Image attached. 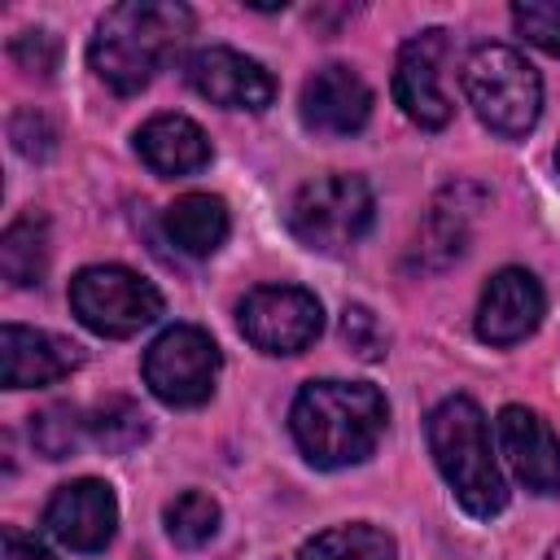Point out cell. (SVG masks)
<instances>
[{
  "label": "cell",
  "instance_id": "obj_23",
  "mask_svg": "<svg viewBox=\"0 0 560 560\" xmlns=\"http://www.w3.org/2000/svg\"><path fill=\"white\" fill-rule=\"evenodd\" d=\"M512 26L534 48L560 57V4L556 0H521V4H512Z\"/></svg>",
  "mask_w": 560,
  "mask_h": 560
},
{
  "label": "cell",
  "instance_id": "obj_9",
  "mask_svg": "<svg viewBox=\"0 0 560 560\" xmlns=\"http://www.w3.org/2000/svg\"><path fill=\"white\" fill-rule=\"evenodd\" d=\"M442 57H446V31H424L398 48L394 61V101L416 127H446L451 122V96L442 88Z\"/></svg>",
  "mask_w": 560,
  "mask_h": 560
},
{
  "label": "cell",
  "instance_id": "obj_8",
  "mask_svg": "<svg viewBox=\"0 0 560 560\" xmlns=\"http://www.w3.org/2000/svg\"><path fill=\"white\" fill-rule=\"evenodd\" d=\"M236 324H241L245 341L258 346L262 354H298L319 337L324 311L311 289L262 284V289L245 293V302L236 306Z\"/></svg>",
  "mask_w": 560,
  "mask_h": 560
},
{
  "label": "cell",
  "instance_id": "obj_21",
  "mask_svg": "<svg viewBox=\"0 0 560 560\" xmlns=\"http://www.w3.org/2000/svg\"><path fill=\"white\" fill-rule=\"evenodd\" d=\"M214 529H219V503L201 490H184L166 508V534L175 547H201L214 538Z\"/></svg>",
  "mask_w": 560,
  "mask_h": 560
},
{
  "label": "cell",
  "instance_id": "obj_14",
  "mask_svg": "<svg viewBox=\"0 0 560 560\" xmlns=\"http://www.w3.org/2000/svg\"><path fill=\"white\" fill-rule=\"evenodd\" d=\"M302 122L315 136H354L372 114V88L350 66H324L302 83Z\"/></svg>",
  "mask_w": 560,
  "mask_h": 560
},
{
  "label": "cell",
  "instance_id": "obj_27",
  "mask_svg": "<svg viewBox=\"0 0 560 560\" xmlns=\"http://www.w3.org/2000/svg\"><path fill=\"white\" fill-rule=\"evenodd\" d=\"M0 560H57V556H52L48 547H39L35 538H26L22 529L9 525V529L0 534Z\"/></svg>",
  "mask_w": 560,
  "mask_h": 560
},
{
  "label": "cell",
  "instance_id": "obj_22",
  "mask_svg": "<svg viewBox=\"0 0 560 560\" xmlns=\"http://www.w3.org/2000/svg\"><path fill=\"white\" fill-rule=\"evenodd\" d=\"M83 429H88V420L70 402H52L39 416H31V446L44 459H66V455H74Z\"/></svg>",
  "mask_w": 560,
  "mask_h": 560
},
{
  "label": "cell",
  "instance_id": "obj_29",
  "mask_svg": "<svg viewBox=\"0 0 560 560\" xmlns=\"http://www.w3.org/2000/svg\"><path fill=\"white\" fill-rule=\"evenodd\" d=\"M556 166H560V149H556Z\"/></svg>",
  "mask_w": 560,
  "mask_h": 560
},
{
  "label": "cell",
  "instance_id": "obj_24",
  "mask_svg": "<svg viewBox=\"0 0 560 560\" xmlns=\"http://www.w3.org/2000/svg\"><path fill=\"white\" fill-rule=\"evenodd\" d=\"M9 52H13V61H18L26 74H39V79H48V74L57 70L61 44H57V35H48V31H22V35H13Z\"/></svg>",
  "mask_w": 560,
  "mask_h": 560
},
{
  "label": "cell",
  "instance_id": "obj_13",
  "mask_svg": "<svg viewBox=\"0 0 560 560\" xmlns=\"http://www.w3.org/2000/svg\"><path fill=\"white\" fill-rule=\"evenodd\" d=\"M499 451L508 455L516 481L534 494H556L560 490V438L551 433V424L529 411V407H503L499 420Z\"/></svg>",
  "mask_w": 560,
  "mask_h": 560
},
{
  "label": "cell",
  "instance_id": "obj_12",
  "mask_svg": "<svg viewBox=\"0 0 560 560\" xmlns=\"http://www.w3.org/2000/svg\"><path fill=\"white\" fill-rule=\"evenodd\" d=\"M542 284L525 267H503L490 276L477 302V337L490 346H516L542 324Z\"/></svg>",
  "mask_w": 560,
  "mask_h": 560
},
{
  "label": "cell",
  "instance_id": "obj_2",
  "mask_svg": "<svg viewBox=\"0 0 560 560\" xmlns=\"http://www.w3.org/2000/svg\"><path fill=\"white\" fill-rule=\"evenodd\" d=\"M389 407L363 381H311L298 389L289 429L315 468H346L376 451Z\"/></svg>",
  "mask_w": 560,
  "mask_h": 560
},
{
  "label": "cell",
  "instance_id": "obj_25",
  "mask_svg": "<svg viewBox=\"0 0 560 560\" xmlns=\"http://www.w3.org/2000/svg\"><path fill=\"white\" fill-rule=\"evenodd\" d=\"M341 337H346V346L359 354V359H381L385 354V328L376 324V315L368 311V306H346L341 311Z\"/></svg>",
  "mask_w": 560,
  "mask_h": 560
},
{
  "label": "cell",
  "instance_id": "obj_6",
  "mask_svg": "<svg viewBox=\"0 0 560 560\" xmlns=\"http://www.w3.org/2000/svg\"><path fill=\"white\" fill-rule=\"evenodd\" d=\"M70 311L96 337H136L162 315V293L127 267H83L70 280Z\"/></svg>",
  "mask_w": 560,
  "mask_h": 560
},
{
  "label": "cell",
  "instance_id": "obj_28",
  "mask_svg": "<svg viewBox=\"0 0 560 560\" xmlns=\"http://www.w3.org/2000/svg\"><path fill=\"white\" fill-rule=\"evenodd\" d=\"M547 560H560V542H551V551H547Z\"/></svg>",
  "mask_w": 560,
  "mask_h": 560
},
{
  "label": "cell",
  "instance_id": "obj_15",
  "mask_svg": "<svg viewBox=\"0 0 560 560\" xmlns=\"http://www.w3.org/2000/svg\"><path fill=\"white\" fill-rule=\"evenodd\" d=\"M83 363L79 346L70 337L26 328V324H4L0 328V381L4 389H35L70 376Z\"/></svg>",
  "mask_w": 560,
  "mask_h": 560
},
{
  "label": "cell",
  "instance_id": "obj_19",
  "mask_svg": "<svg viewBox=\"0 0 560 560\" xmlns=\"http://www.w3.org/2000/svg\"><path fill=\"white\" fill-rule=\"evenodd\" d=\"M293 560H398V547L376 525H332L298 547Z\"/></svg>",
  "mask_w": 560,
  "mask_h": 560
},
{
  "label": "cell",
  "instance_id": "obj_20",
  "mask_svg": "<svg viewBox=\"0 0 560 560\" xmlns=\"http://www.w3.org/2000/svg\"><path fill=\"white\" fill-rule=\"evenodd\" d=\"M88 433H92V442H96L101 451L122 455V451H131V446H140V442L149 438V420H144V411H140L131 398H105V402L92 411Z\"/></svg>",
  "mask_w": 560,
  "mask_h": 560
},
{
  "label": "cell",
  "instance_id": "obj_17",
  "mask_svg": "<svg viewBox=\"0 0 560 560\" xmlns=\"http://www.w3.org/2000/svg\"><path fill=\"white\" fill-rule=\"evenodd\" d=\"M162 228H166V236H171L184 254L210 258V254L228 241L232 219H228V206H223L219 197H210V192H184V197H175V201L166 206Z\"/></svg>",
  "mask_w": 560,
  "mask_h": 560
},
{
  "label": "cell",
  "instance_id": "obj_5",
  "mask_svg": "<svg viewBox=\"0 0 560 560\" xmlns=\"http://www.w3.org/2000/svg\"><path fill=\"white\" fill-rule=\"evenodd\" d=\"M372 188L363 175H315L306 179L284 210V223L293 232L298 245L315 249V254H341L350 249L368 228H372Z\"/></svg>",
  "mask_w": 560,
  "mask_h": 560
},
{
  "label": "cell",
  "instance_id": "obj_18",
  "mask_svg": "<svg viewBox=\"0 0 560 560\" xmlns=\"http://www.w3.org/2000/svg\"><path fill=\"white\" fill-rule=\"evenodd\" d=\"M0 271L13 289H31L48 271V219L39 210L18 214L0 236Z\"/></svg>",
  "mask_w": 560,
  "mask_h": 560
},
{
  "label": "cell",
  "instance_id": "obj_4",
  "mask_svg": "<svg viewBox=\"0 0 560 560\" xmlns=\"http://www.w3.org/2000/svg\"><path fill=\"white\" fill-rule=\"evenodd\" d=\"M464 92L477 118L499 136H525L542 114V79L508 44H481L468 52Z\"/></svg>",
  "mask_w": 560,
  "mask_h": 560
},
{
  "label": "cell",
  "instance_id": "obj_16",
  "mask_svg": "<svg viewBox=\"0 0 560 560\" xmlns=\"http://www.w3.org/2000/svg\"><path fill=\"white\" fill-rule=\"evenodd\" d=\"M136 153L153 175L184 179L210 162V140L188 114H153L136 131Z\"/></svg>",
  "mask_w": 560,
  "mask_h": 560
},
{
  "label": "cell",
  "instance_id": "obj_11",
  "mask_svg": "<svg viewBox=\"0 0 560 560\" xmlns=\"http://www.w3.org/2000/svg\"><path fill=\"white\" fill-rule=\"evenodd\" d=\"M188 83L210 101V105H223V109H267L276 101V79L267 74L262 61L236 52V48H201L188 57Z\"/></svg>",
  "mask_w": 560,
  "mask_h": 560
},
{
  "label": "cell",
  "instance_id": "obj_1",
  "mask_svg": "<svg viewBox=\"0 0 560 560\" xmlns=\"http://www.w3.org/2000/svg\"><path fill=\"white\" fill-rule=\"evenodd\" d=\"M192 35V13L171 0H127L114 4L88 44V61L101 83L118 96H136L153 83V74L184 48Z\"/></svg>",
  "mask_w": 560,
  "mask_h": 560
},
{
  "label": "cell",
  "instance_id": "obj_26",
  "mask_svg": "<svg viewBox=\"0 0 560 560\" xmlns=\"http://www.w3.org/2000/svg\"><path fill=\"white\" fill-rule=\"evenodd\" d=\"M9 136H13L22 158H48L52 144H57V131L48 127V118L39 109H18L13 122H9Z\"/></svg>",
  "mask_w": 560,
  "mask_h": 560
},
{
  "label": "cell",
  "instance_id": "obj_10",
  "mask_svg": "<svg viewBox=\"0 0 560 560\" xmlns=\"http://www.w3.org/2000/svg\"><path fill=\"white\" fill-rule=\"evenodd\" d=\"M44 529L70 551H105L118 529V499L96 477L66 481L44 508Z\"/></svg>",
  "mask_w": 560,
  "mask_h": 560
},
{
  "label": "cell",
  "instance_id": "obj_3",
  "mask_svg": "<svg viewBox=\"0 0 560 560\" xmlns=\"http://www.w3.org/2000/svg\"><path fill=\"white\" fill-rule=\"evenodd\" d=\"M424 438H429L433 464L446 477V486L459 499V508L468 516H477V521L499 516L503 503H508V486L499 477L481 407L472 398H464V394L442 398L424 420Z\"/></svg>",
  "mask_w": 560,
  "mask_h": 560
},
{
  "label": "cell",
  "instance_id": "obj_7",
  "mask_svg": "<svg viewBox=\"0 0 560 560\" xmlns=\"http://www.w3.org/2000/svg\"><path fill=\"white\" fill-rule=\"evenodd\" d=\"M144 385L166 407H201L223 372V354L214 337L197 324H175L144 350Z\"/></svg>",
  "mask_w": 560,
  "mask_h": 560
}]
</instances>
